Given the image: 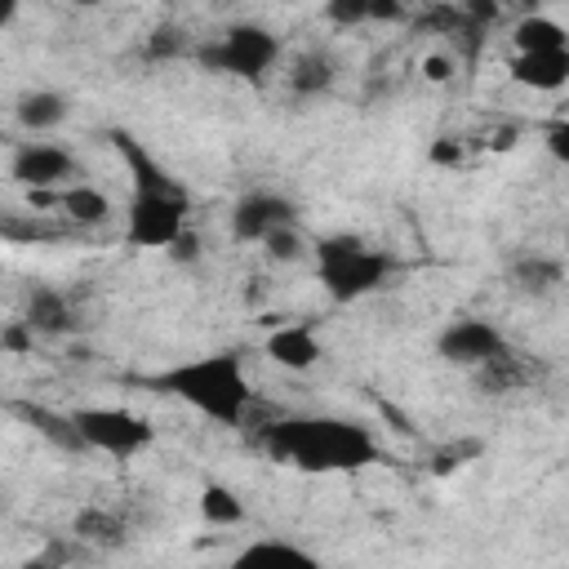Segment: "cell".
I'll return each instance as SVG.
<instances>
[{"label":"cell","mask_w":569,"mask_h":569,"mask_svg":"<svg viewBox=\"0 0 569 569\" xmlns=\"http://www.w3.org/2000/svg\"><path fill=\"white\" fill-rule=\"evenodd\" d=\"M253 445L302 471H356L378 458L369 427L347 418H271L253 427Z\"/></svg>","instance_id":"obj_1"},{"label":"cell","mask_w":569,"mask_h":569,"mask_svg":"<svg viewBox=\"0 0 569 569\" xmlns=\"http://www.w3.org/2000/svg\"><path fill=\"white\" fill-rule=\"evenodd\" d=\"M147 387L178 396L182 405H191L200 418L218 422V427H244V418L258 405V391L244 373V360L236 351H213V356H196L182 360L156 378H147Z\"/></svg>","instance_id":"obj_2"},{"label":"cell","mask_w":569,"mask_h":569,"mask_svg":"<svg viewBox=\"0 0 569 569\" xmlns=\"http://www.w3.org/2000/svg\"><path fill=\"white\" fill-rule=\"evenodd\" d=\"M316 276L333 302H356L382 289V280L391 276V253L365 244L351 231H338L316 244Z\"/></svg>","instance_id":"obj_3"},{"label":"cell","mask_w":569,"mask_h":569,"mask_svg":"<svg viewBox=\"0 0 569 569\" xmlns=\"http://www.w3.org/2000/svg\"><path fill=\"white\" fill-rule=\"evenodd\" d=\"M187 213H191V200L178 178L164 187H142L124 209V240L133 249H169V240L187 231Z\"/></svg>","instance_id":"obj_4"},{"label":"cell","mask_w":569,"mask_h":569,"mask_svg":"<svg viewBox=\"0 0 569 569\" xmlns=\"http://www.w3.org/2000/svg\"><path fill=\"white\" fill-rule=\"evenodd\" d=\"M196 58H200V67H209V71L262 80V76L276 67V58H280V40H276L267 27H258V22H236V27H227L222 36L196 44Z\"/></svg>","instance_id":"obj_5"},{"label":"cell","mask_w":569,"mask_h":569,"mask_svg":"<svg viewBox=\"0 0 569 569\" xmlns=\"http://www.w3.org/2000/svg\"><path fill=\"white\" fill-rule=\"evenodd\" d=\"M71 427L84 449H98L107 458H133L156 440V427L120 405H80L71 409Z\"/></svg>","instance_id":"obj_6"},{"label":"cell","mask_w":569,"mask_h":569,"mask_svg":"<svg viewBox=\"0 0 569 569\" xmlns=\"http://www.w3.org/2000/svg\"><path fill=\"white\" fill-rule=\"evenodd\" d=\"M436 351H440L449 365L485 369V365H493L498 356H507L511 347H507V338H502L498 325H489V320H480V316H458V320H449V325L440 329Z\"/></svg>","instance_id":"obj_7"},{"label":"cell","mask_w":569,"mask_h":569,"mask_svg":"<svg viewBox=\"0 0 569 569\" xmlns=\"http://www.w3.org/2000/svg\"><path fill=\"white\" fill-rule=\"evenodd\" d=\"M76 169H80L76 156L58 142H22L9 160V178L22 182L27 191H53V187L71 182Z\"/></svg>","instance_id":"obj_8"},{"label":"cell","mask_w":569,"mask_h":569,"mask_svg":"<svg viewBox=\"0 0 569 569\" xmlns=\"http://www.w3.org/2000/svg\"><path fill=\"white\" fill-rule=\"evenodd\" d=\"M293 222H298L293 200H284L280 191H249V196H240L236 209H231V236H236V240H258V244H262L271 231L293 227Z\"/></svg>","instance_id":"obj_9"},{"label":"cell","mask_w":569,"mask_h":569,"mask_svg":"<svg viewBox=\"0 0 569 569\" xmlns=\"http://www.w3.org/2000/svg\"><path fill=\"white\" fill-rule=\"evenodd\" d=\"M227 569H325L307 547L284 542V538H253L244 542Z\"/></svg>","instance_id":"obj_10"},{"label":"cell","mask_w":569,"mask_h":569,"mask_svg":"<svg viewBox=\"0 0 569 569\" xmlns=\"http://www.w3.org/2000/svg\"><path fill=\"white\" fill-rule=\"evenodd\" d=\"M22 325L40 338V333H71L76 329V307L67 302L62 289H49V284H36L27 293V307H22Z\"/></svg>","instance_id":"obj_11"},{"label":"cell","mask_w":569,"mask_h":569,"mask_svg":"<svg viewBox=\"0 0 569 569\" xmlns=\"http://www.w3.org/2000/svg\"><path fill=\"white\" fill-rule=\"evenodd\" d=\"M267 356L276 365H284V369H311L325 356V347H320V338H316L311 325H280L267 338Z\"/></svg>","instance_id":"obj_12"},{"label":"cell","mask_w":569,"mask_h":569,"mask_svg":"<svg viewBox=\"0 0 569 569\" xmlns=\"http://www.w3.org/2000/svg\"><path fill=\"white\" fill-rule=\"evenodd\" d=\"M511 76L520 84H529V89L556 93L569 80V49H560V53H516L511 58Z\"/></svg>","instance_id":"obj_13"},{"label":"cell","mask_w":569,"mask_h":569,"mask_svg":"<svg viewBox=\"0 0 569 569\" xmlns=\"http://www.w3.org/2000/svg\"><path fill=\"white\" fill-rule=\"evenodd\" d=\"M67 120V98L58 89H31L18 98V124L31 133H49Z\"/></svg>","instance_id":"obj_14"},{"label":"cell","mask_w":569,"mask_h":569,"mask_svg":"<svg viewBox=\"0 0 569 569\" xmlns=\"http://www.w3.org/2000/svg\"><path fill=\"white\" fill-rule=\"evenodd\" d=\"M58 209L67 213V222H80V227H98V222L111 218V200H107L98 187H89V182L62 187V191H58Z\"/></svg>","instance_id":"obj_15"},{"label":"cell","mask_w":569,"mask_h":569,"mask_svg":"<svg viewBox=\"0 0 569 569\" xmlns=\"http://www.w3.org/2000/svg\"><path fill=\"white\" fill-rule=\"evenodd\" d=\"M71 538L89 542V547H120L124 542V520L116 511H107V507H84L71 520Z\"/></svg>","instance_id":"obj_16"},{"label":"cell","mask_w":569,"mask_h":569,"mask_svg":"<svg viewBox=\"0 0 569 569\" xmlns=\"http://www.w3.org/2000/svg\"><path fill=\"white\" fill-rule=\"evenodd\" d=\"M560 49H569V36L556 18L533 13L516 22V53H560Z\"/></svg>","instance_id":"obj_17"},{"label":"cell","mask_w":569,"mask_h":569,"mask_svg":"<svg viewBox=\"0 0 569 569\" xmlns=\"http://www.w3.org/2000/svg\"><path fill=\"white\" fill-rule=\"evenodd\" d=\"M329 84H333V58L329 53L307 49L302 58H293V67H289V89L293 93L311 98V93H325Z\"/></svg>","instance_id":"obj_18"},{"label":"cell","mask_w":569,"mask_h":569,"mask_svg":"<svg viewBox=\"0 0 569 569\" xmlns=\"http://www.w3.org/2000/svg\"><path fill=\"white\" fill-rule=\"evenodd\" d=\"M22 418H27L44 440H53L58 449H84L80 436H76V427H71V413H53V409H44V405H22Z\"/></svg>","instance_id":"obj_19"},{"label":"cell","mask_w":569,"mask_h":569,"mask_svg":"<svg viewBox=\"0 0 569 569\" xmlns=\"http://www.w3.org/2000/svg\"><path fill=\"white\" fill-rule=\"evenodd\" d=\"M560 280H565V267L556 258H525L516 267V284L529 289V293H551Z\"/></svg>","instance_id":"obj_20"},{"label":"cell","mask_w":569,"mask_h":569,"mask_svg":"<svg viewBox=\"0 0 569 569\" xmlns=\"http://www.w3.org/2000/svg\"><path fill=\"white\" fill-rule=\"evenodd\" d=\"M200 511H204L209 525H240V520H244V502H240L227 485H209V489L200 493Z\"/></svg>","instance_id":"obj_21"},{"label":"cell","mask_w":569,"mask_h":569,"mask_svg":"<svg viewBox=\"0 0 569 569\" xmlns=\"http://www.w3.org/2000/svg\"><path fill=\"white\" fill-rule=\"evenodd\" d=\"M262 244H267V253H271V258H284V262H293V258L302 253V236H298V222H293V227H280V231H271Z\"/></svg>","instance_id":"obj_22"},{"label":"cell","mask_w":569,"mask_h":569,"mask_svg":"<svg viewBox=\"0 0 569 569\" xmlns=\"http://www.w3.org/2000/svg\"><path fill=\"white\" fill-rule=\"evenodd\" d=\"M0 347H4V351H18V356H22V351H31V347H36V333H31V329H27L22 320H9V325L0 329Z\"/></svg>","instance_id":"obj_23"},{"label":"cell","mask_w":569,"mask_h":569,"mask_svg":"<svg viewBox=\"0 0 569 569\" xmlns=\"http://www.w3.org/2000/svg\"><path fill=\"white\" fill-rule=\"evenodd\" d=\"M147 49H151L156 58H173V53H187V40H182V31L164 27V31H156V36L147 40Z\"/></svg>","instance_id":"obj_24"},{"label":"cell","mask_w":569,"mask_h":569,"mask_svg":"<svg viewBox=\"0 0 569 569\" xmlns=\"http://www.w3.org/2000/svg\"><path fill=\"white\" fill-rule=\"evenodd\" d=\"M164 253H169L173 262H196V258H200V236L187 227V231H178V236L169 240V249H164Z\"/></svg>","instance_id":"obj_25"},{"label":"cell","mask_w":569,"mask_h":569,"mask_svg":"<svg viewBox=\"0 0 569 569\" xmlns=\"http://www.w3.org/2000/svg\"><path fill=\"white\" fill-rule=\"evenodd\" d=\"M333 22H369V0H338L325 9Z\"/></svg>","instance_id":"obj_26"},{"label":"cell","mask_w":569,"mask_h":569,"mask_svg":"<svg viewBox=\"0 0 569 569\" xmlns=\"http://www.w3.org/2000/svg\"><path fill=\"white\" fill-rule=\"evenodd\" d=\"M422 71H427V80H449V76H453V62H449L445 53H431V58L422 62Z\"/></svg>","instance_id":"obj_27"},{"label":"cell","mask_w":569,"mask_h":569,"mask_svg":"<svg viewBox=\"0 0 569 569\" xmlns=\"http://www.w3.org/2000/svg\"><path fill=\"white\" fill-rule=\"evenodd\" d=\"M551 151H556V160H569V124L551 129Z\"/></svg>","instance_id":"obj_28"},{"label":"cell","mask_w":569,"mask_h":569,"mask_svg":"<svg viewBox=\"0 0 569 569\" xmlns=\"http://www.w3.org/2000/svg\"><path fill=\"white\" fill-rule=\"evenodd\" d=\"M22 569H58V556H36V560H27Z\"/></svg>","instance_id":"obj_29"},{"label":"cell","mask_w":569,"mask_h":569,"mask_svg":"<svg viewBox=\"0 0 569 569\" xmlns=\"http://www.w3.org/2000/svg\"><path fill=\"white\" fill-rule=\"evenodd\" d=\"M431 156H436V160H445V164H449V160H458V156H462V151H458V147H436V151H431Z\"/></svg>","instance_id":"obj_30"},{"label":"cell","mask_w":569,"mask_h":569,"mask_svg":"<svg viewBox=\"0 0 569 569\" xmlns=\"http://www.w3.org/2000/svg\"><path fill=\"white\" fill-rule=\"evenodd\" d=\"M13 13H18V4H13V0H0V27H4Z\"/></svg>","instance_id":"obj_31"}]
</instances>
